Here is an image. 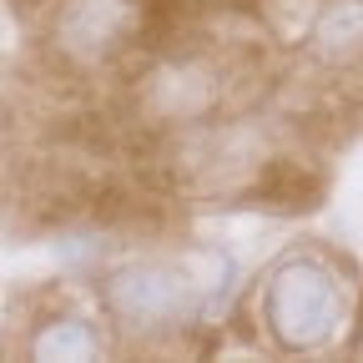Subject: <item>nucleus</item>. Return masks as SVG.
<instances>
[{
  "mask_svg": "<svg viewBox=\"0 0 363 363\" xmlns=\"http://www.w3.org/2000/svg\"><path fill=\"white\" fill-rule=\"evenodd\" d=\"M348 313L343 283L328 262L293 252L262 283V323L283 348H323Z\"/></svg>",
  "mask_w": 363,
  "mask_h": 363,
  "instance_id": "nucleus-1",
  "label": "nucleus"
},
{
  "mask_svg": "<svg viewBox=\"0 0 363 363\" xmlns=\"http://www.w3.org/2000/svg\"><path fill=\"white\" fill-rule=\"evenodd\" d=\"M192 278L167 262H126L106 278V303L131 333H172L192 313Z\"/></svg>",
  "mask_w": 363,
  "mask_h": 363,
  "instance_id": "nucleus-2",
  "label": "nucleus"
},
{
  "mask_svg": "<svg viewBox=\"0 0 363 363\" xmlns=\"http://www.w3.org/2000/svg\"><path fill=\"white\" fill-rule=\"evenodd\" d=\"M147 0H66L56 16V45L71 61H106L121 40H142Z\"/></svg>",
  "mask_w": 363,
  "mask_h": 363,
  "instance_id": "nucleus-3",
  "label": "nucleus"
},
{
  "mask_svg": "<svg viewBox=\"0 0 363 363\" xmlns=\"http://www.w3.org/2000/svg\"><path fill=\"white\" fill-rule=\"evenodd\" d=\"M101 353V338L91 323L81 318H56V323L35 328V343H30V358H45V363H61V358H96Z\"/></svg>",
  "mask_w": 363,
  "mask_h": 363,
  "instance_id": "nucleus-4",
  "label": "nucleus"
},
{
  "mask_svg": "<svg viewBox=\"0 0 363 363\" xmlns=\"http://www.w3.org/2000/svg\"><path fill=\"white\" fill-rule=\"evenodd\" d=\"M262 202H272V207H308L313 197H318V187L308 182V172H298V167H288V162H272L267 172H262Z\"/></svg>",
  "mask_w": 363,
  "mask_h": 363,
  "instance_id": "nucleus-5",
  "label": "nucleus"
}]
</instances>
